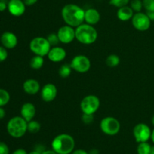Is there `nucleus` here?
Instances as JSON below:
<instances>
[{
    "label": "nucleus",
    "mask_w": 154,
    "mask_h": 154,
    "mask_svg": "<svg viewBox=\"0 0 154 154\" xmlns=\"http://www.w3.org/2000/svg\"><path fill=\"white\" fill-rule=\"evenodd\" d=\"M85 11L75 4H67L63 6L61 14L66 25L76 28L84 22Z\"/></svg>",
    "instance_id": "f257e3e1"
},
{
    "label": "nucleus",
    "mask_w": 154,
    "mask_h": 154,
    "mask_svg": "<svg viewBox=\"0 0 154 154\" xmlns=\"http://www.w3.org/2000/svg\"><path fill=\"white\" fill-rule=\"evenodd\" d=\"M75 141L69 134H60L56 136L51 142V147L58 154H71L75 149Z\"/></svg>",
    "instance_id": "f03ea898"
},
{
    "label": "nucleus",
    "mask_w": 154,
    "mask_h": 154,
    "mask_svg": "<svg viewBox=\"0 0 154 154\" xmlns=\"http://www.w3.org/2000/svg\"><path fill=\"white\" fill-rule=\"evenodd\" d=\"M75 38L84 45H92L97 40L98 32L93 26L82 23L75 28Z\"/></svg>",
    "instance_id": "7ed1b4c3"
},
{
    "label": "nucleus",
    "mask_w": 154,
    "mask_h": 154,
    "mask_svg": "<svg viewBox=\"0 0 154 154\" xmlns=\"http://www.w3.org/2000/svg\"><path fill=\"white\" fill-rule=\"evenodd\" d=\"M28 122L21 116H15L8 120L7 123V132L10 136L14 138H22L27 131Z\"/></svg>",
    "instance_id": "20e7f679"
},
{
    "label": "nucleus",
    "mask_w": 154,
    "mask_h": 154,
    "mask_svg": "<svg viewBox=\"0 0 154 154\" xmlns=\"http://www.w3.org/2000/svg\"><path fill=\"white\" fill-rule=\"evenodd\" d=\"M51 45L48 42L47 38L44 37H35L31 40L29 43V49L35 55L48 56Z\"/></svg>",
    "instance_id": "39448f33"
},
{
    "label": "nucleus",
    "mask_w": 154,
    "mask_h": 154,
    "mask_svg": "<svg viewBox=\"0 0 154 154\" xmlns=\"http://www.w3.org/2000/svg\"><path fill=\"white\" fill-rule=\"evenodd\" d=\"M100 129L103 133L108 135H115L120 132V123L114 117H105L101 120Z\"/></svg>",
    "instance_id": "423d86ee"
},
{
    "label": "nucleus",
    "mask_w": 154,
    "mask_h": 154,
    "mask_svg": "<svg viewBox=\"0 0 154 154\" xmlns=\"http://www.w3.org/2000/svg\"><path fill=\"white\" fill-rule=\"evenodd\" d=\"M80 107L83 114H94L100 107V100L95 95H88L81 100Z\"/></svg>",
    "instance_id": "0eeeda50"
},
{
    "label": "nucleus",
    "mask_w": 154,
    "mask_h": 154,
    "mask_svg": "<svg viewBox=\"0 0 154 154\" xmlns=\"http://www.w3.org/2000/svg\"><path fill=\"white\" fill-rule=\"evenodd\" d=\"M70 66L72 70L83 74L90 70L91 67V62L87 56L77 55L72 60Z\"/></svg>",
    "instance_id": "6e6552de"
},
{
    "label": "nucleus",
    "mask_w": 154,
    "mask_h": 154,
    "mask_svg": "<svg viewBox=\"0 0 154 154\" xmlns=\"http://www.w3.org/2000/svg\"><path fill=\"white\" fill-rule=\"evenodd\" d=\"M151 133L150 126L145 123H138L133 129L134 138L138 143L147 142L151 138Z\"/></svg>",
    "instance_id": "1a4fd4ad"
},
{
    "label": "nucleus",
    "mask_w": 154,
    "mask_h": 154,
    "mask_svg": "<svg viewBox=\"0 0 154 154\" xmlns=\"http://www.w3.org/2000/svg\"><path fill=\"white\" fill-rule=\"evenodd\" d=\"M132 26L138 31L144 32L150 29L151 25V20L149 18L146 13L137 12L132 18Z\"/></svg>",
    "instance_id": "9d476101"
},
{
    "label": "nucleus",
    "mask_w": 154,
    "mask_h": 154,
    "mask_svg": "<svg viewBox=\"0 0 154 154\" xmlns=\"http://www.w3.org/2000/svg\"><path fill=\"white\" fill-rule=\"evenodd\" d=\"M57 34L60 42L67 45L75 39V29L69 25L63 26L59 29Z\"/></svg>",
    "instance_id": "9b49d317"
},
{
    "label": "nucleus",
    "mask_w": 154,
    "mask_h": 154,
    "mask_svg": "<svg viewBox=\"0 0 154 154\" xmlns=\"http://www.w3.org/2000/svg\"><path fill=\"white\" fill-rule=\"evenodd\" d=\"M8 10L12 16L20 17L25 13L26 5L23 0H9Z\"/></svg>",
    "instance_id": "f8f14e48"
},
{
    "label": "nucleus",
    "mask_w": 154,
    "mask_h": 154,
    "mask_svg": "<svg viewBox=\"0 0 154 154\" xmlns=\"http://www.w3.org/2000/svg\"><path fill=\"white\" fill-rule=\"evenodd\" d=\"M57 96V88L54 84H47L41 90V97L45 102H51Z\"/></svg>",
    "instance_id": "ddd939ff"
},
{
    "label": "nucleus",
    "mask_w": 154,
    "mask_h": 154,
    "mask_svg": "<svg viewBox=\"0 0 154 154\" xmlns=\"http://www.w3.org/2000/svg\"><path fill=\"white\" fill-rule=\"evenodd\" d=\"M2 45L6 49H13L17 45L18 38L14 33L11 32H5L0 37Z\"/></svg>",
    "instance_id": "4468645a"
},
{
    "label": "nucleus",
    "mask_w": 154,
    "mask_h": 154,
    "mask_svg": "<svg viewBox=\"0 0 154 154\" xmlns=\"http://www.w3.org/2000/svg\"><path fill=\"white\" fill-rule=\"evenodd\" d=\"M67 53L63 48L58 46L51 47L49 53L48 54V57L50 61L53 63H60L66 59Z\"/></svg>",
    "instance_id": "2eb2a0df"
},
{
    "label": "nucleus",
    "mask_w": 154,
    "mask_h": 154,
    "mask_svg": "<svg viewBox=\"0 0 154 154\" xmlns=\"http://www.w3.org/2000/svg\"><path fill=\"white\" fill-rule=\"evenodd\" d=\"M36 114L35 106L31 102H26L20 108V116L27 122L33 120Z\"/></svg>",
    "instance_id": "dca6fc26"
},
{
    "label": "nucleus",
    "mask_w": 154,
    "mask_h": 154,
    "mask_svg": "<svg viewBox=\"0 0 154 154\" xmlns=\"http://www.w3.org/2000/svg\"><path fill=\"white\" fill-rule=\"evenodd\" d=\"M23 89L26 93L29 95H35L41 90V86L38 81L35 79H28L24 81Z\"/></svg>",
    "instance_id": "f3484780"
},
{
    "label": "nucleus",
    "mask_w": 154,
    "mask_h": 154,
    "mask_svg": "<svg viewBox=\"0 0 154 154\" xmlns=\"http://www.w3.org/2000/svg\"><path fill=\"white\" fill-rule=\"evenodd\" d=\"M100 14L96 8H88L84 14V22L90 25L94 26L100 20Z\"/></svg>",
    "instance_id": "a211bd4d"
},
{
    "label": "nucleus",
    "mask_w": 154,
    "mask_h": 154,
    "mask_svg": "<svg viewBox=\"0 0 154 154\" xmlns=\"http://www.w3.org/2000/svg\"><path fill=\"white\" fill-rule=\"evenodd\" d=\"M134 14H135L134 11L130 6L128 5L119 8L117 12V18L121 21H128L129 20H132Z\"/></svg>",
    "instance_id": "6ab92c4d"
},
{
    "label": "nucleus",
    "mask_w": 154,
    "mask_h": 154,
    "mask_svg": "<svg viewBox=\"0 0 154 154\" xmlns=\"http://www.w3.org/2000/svg\"><path fill=\"white\" fill-rule=\"evenodd\" d=\"M44 63H45L44 57L38 55H35L34 57L30 60L29 66L32 69L38 70V69H40L43 66Z\"/></svg>",
    "instance_id": "aec40b11"
},
{
    "label": "nucleus",
    "mask_w": 154,
    "mask_h": 154,
    "mask_svg": "<svg viewBox=\"0 0 154 154\" xmlns=\"http://www.w3.org/2000/svg\"><path fill=\"white\" fill-rule=\"evenodd\" d=\"M41 128H42V125L37 120H32L28 122V124H27V131L30 133H38L41 130Z\"/></svg>",
    "instance_id": "412c9836"
},
{
    "label": "nucleus",
    "mask_w": 154,
    "mask_h": 154,
    "mask_svg": "<svg viewBox=\"0 0 154 154\" xmlns=\"http://www.w3.org/2000/svg\"><path fill=\"white\" fill-rule=\"evenodd\" d=\"M105 63H106V65L108 67H117V66L120 64V57L117 55H116V54H111V55H109L106 58Z\"/></svg>",
    "instance_id": "4be33fe9"
},
{
    "label": "nucleus",
    "mask_w": 154,
    "mask_h": 154,
    "mask_svg": "<svg viewBox=\"0 0 154 154\" xmlns=\"http://www.w3.org/2000/svg\"><path fill=\"white\" fill-rule=\"evenodd\" d=\"M72 67H71L70 64H66L62 65L59 69V75L62 78H69L70 76L71 73H72Z\"/></svg>",
    "instance_id": "5701e85b"
},
{
    "label": "nucleus",
    "mask_w": 154,
    "mask_h": 154,
    "mask_svg": "<svg viewBox=\"0 0 154 154\" xmlns=\"http://www.w3.org/2000/svg\"><path fill=\"white\" fill-rule=\"evenodd\" d=\"M152 146L148 142L138 143L137 147V153L138 154H150Z\"/></svg>",
    "instance_id": "b1692460"
},
{
    "label": "nucleus",
    "mask_w": 154,
    "mask_h": 154,
    "mask_svg": "<svg viewBox=\"0 0 154 154\" xmlns=\"http://www.w3.org/2000/svg\"><path fill=\"white\" fill-rule=\"evenodd\" d=\"M11 96L6 90L0 88V107H4L10 102Z\"/></svg>",
    "instance_id": "393cba45"
},
{
    "label": "nucleus",
    "mask_w": 154,
    "mask_h": 154,
    "mask_svg": "<svg viewBox=\"0 0 154 154\" xmlns=\"http://www.w3.org/2000/svg\"><path fill=\"white\" fill-rule=\"evenodd\" d=\"M130 7L134 12H141L143 8V2L141 0H132L130 2Z\"/></svg>",
    "instance_id": "a878e982"
},
{
    "label": "nucleus",
    "mask_w": 154,
    "mask_h": 154,
    "mask_svg": "<svg viewBox=\"0 0 154 154\" xmlns=\"http://www.w3.org/2000/svg\"><path fill=\"white\" fill-rule=\"evenodd\" d=\"M47 39H48V42L51 45V47L57 46L60 42L57 33H51V34H49L48 35V37H47Z\"/></svg>",
    "instance_id": "bb28decb"
},
{
    "label": "nucleus",
    "mask_w": 154,
    "mask_h": 154,
    "mask_svg": "<svg viewBox=\"0 0 154 154\" xmlns=\"http://www.w3.org/2000/svg\"><path fill=\"white\" fill-rule=\"evenodd\" d=\"M130 0H110V4L117 8H121L128 5Z\"/></svg>",
    "instance_id": "cd10ccee"
},
{
    "label": "nucleus",
    "mask_w": 154,
    "mask_h": 154,
    "mask_svg": "<svg viewBox=\"0 0 154 154\" xmlns=\"http://www.w3.org/2000/svg\"><path fill=\"white\" fill-rule=\"evenodd\" d=\"M143 8L147 11H154V0H142Z\"/></svg>",
    "instance_id": "c85d7f7f"
},
{
    "label": "nucleus",
    "mask_w": 154,
    "mask_h": 154,
    "mask_svg": "<svg viewBox=\"0 0 154 154\" xmlns=\"http://www.w3.org/2000/svg\"><path fill=\"white\" fill-rule=\"evenodd\" d=\"M8 57V53L7 49L3 46H0V63L5 61Z\"/></svg>",
    "instance_id": "c756f323"
},
{
    "label": "nucleus",
    "mask_w": 154,
    "mask_h": 154,
    "mask_svg": "<svg viewBox=\"0 0 154 154\" xmlns=\"http://www.w3.org/2000/svg\"><path fill=\"white\" fill-rule=\"evenodd\" d=\"M93 115L94 114H83L81 117L83 123L85 124H90L93 121Z\"/></svg>",
    "instance_id": "7c9ffc66"
},
{
    "label": "nucleus",
    "mask_w": 154,
    "mask_h": 154,
    "mask_svg": "<svg viewBox=\"0 0 154 154\" xmlns=\"http://www.w3.org/2000/svg\"><path fill=\"white\" fill-rule=\"evenodd\" d=\"M0 154H9V147L3 141H0Z\"/></svg>",
    "instance_id": "2f4dec72"
},
{
    "label": "nucleus",
    "mask_w": 154,
    "mask_h": 154,
    "mask_svg": "<svg viewBox=\"0 0 154 154\" xmlns=\"http://www.w3.org/2000/svg\"><path fill=\"white\" fill-rule=\"evenodd\" d=\"M8 9V3L3 0H0V12L5 11Z\"/></svg>",
    "instance_id": "473e14b6"
},
{
    "label": "nucleus",
    "mask_w": 154,
    "mask_h": 154,
    "mask_svg": "<svg viewBox=\"0 0 154 154\" xmlns=\"http://www.w3.org/2000/svg\"><path fill=\"white\" fill-rule=\"evenodd\" d=\"M26 6H32L38 2V0H23Z\"/></svg>",
    "instance_id": "72a5a7b5"
},
{
    "label": "nucleus",
    "mask_w": 154,
    "mask_h": 154,
    "mask_svg": "<svg viewBox=\"0 0 154 154\" xmlns=\"http://www.w3.org/2000/svg\"><path fill=\"white\" fill-rule=\"evenodd\" d=\"M71 154H89V153H87L86 150H82V149H78V150H73Z\"/></svg>",
    "instance_id": "f704fd0d"
},
{
    "label": "nucleus",
    "mask_w": 154,
    "mask_h": 154,
    "mask_svg": "<svg viewBox=\"0 0 154 154\" xmlns=\"http://www.w3.org/2000/svg\"><path fill=\"white\" fill-rule=\"evenodd\" d=\"M12 154H28V153H27V152L24 149L19 148V149H17L16 150H14V151L12 153Z\"/></svg>",
    "instance_id": "c9c22d12"
},
{
    "label": "nucleus",
    "mask_w": 154,
    "mask_h": 154,
    "mask_svg": "<svg viewBox=\"0 0 154 154\" xmlns=\"http://www.w3.org/2000/svg\"><path fill=\"white\" fill-rule=\"evenodd\" d=\"M5 111L2 107H0V120H2L5 117Z\"/></svg>",
    "instance_id": "e433bc0d"
},
{
    "label": "nucleus",
    "mask_w": 154,
    "mask_h": 154,
    "mask_svg": "<svg viewBox=\"0 0 154 154\" xmlns=\"http://www.w3.org/2000/svg\"><path fill=\"white\" fill-rule=\"evenodd\" d=\"M146 14L151 20H154V11H147Z\"/></svg>",
    "instance_id": "4c0bfd02"
},
{
    "label": "nucleus",
    "mask_w": 154,
    "mask_h": 154,
    "mask_svg": "<svg viewBox=\"0 0 154 154\" xmlns=\"http://www.w3.org/2000/svg\"><path fill=\"white\" fill-rule=\"evenodd\" d=\"M42 154H58V153H56V152L53 150H45V151Z\"/></svg>",
    "instance_id": "58836bf2"
},
{
    "label": "nucleus",
    "mask_w": 154,
    "mask_h": 154,
    "mask_svg": "<svg viewBox=\"0 0 154 154\" xmlns=\"http://www.w3.org/2000/svg\"><path fill=\"white\" fill-rule=\"evenodd\" d=\"M89 154H99V150H96V149H93L90 151Z\"/></svg>",
    "instance_id": "ea45409f"
},
{
    "label": "nucleus",
    "mask_w": 154,
    "mask_h": 154,
    "mask_svg": "<svg viewBox=\"0 0 154 154\" xmlns=\"http://www.w3.org/2000/svg\"><path fill=\"white\" fill-rule=\"evenodd\" d=\"M28 154H42V153H39V152H38V151H37V150H32V151L30 152V153H28Z\"/></svg>",
    "instance_id": "a19ab883"
},
{
    "label": "nucleus",
    "mask_w": 154,
    "mask_h": 154,
    "mask_svg": "<svg viewBox=\"0 0 154 154\" xmlns=\"http://www.w3.org/2000/svg\"><path fill=\"white\" fill-rule=\"evenodd\" d=\"M150 139L152 140V141L153 142L154 144V129L153 131H152V133H151V138H150Z\"/></svg>",
    "instance_id": "79ce46f5"
},
{
    "label": "nucleus",
    "mask_w": 154,
    "mask_h": 154,
    "mask_svg": "<svg viewBox=\"0 0 154 154\" xmlns=\"http://www.w3.org/2000/svg\"><path fill=\"white\" fill-rule=\"evenodd\" d=\"M150 154H154V146H152L151 151H150Z\"/></svg>",
    "instance_id": "37998d69"
},
{
    "label": "nucleus",
    "mask_w": 154,
    "mask_h": 154,
    "mask_svg": "<svg viewBox=\"0 0 154 154\" xmlns=\"http://www.w3.org/2000/svg\"><path fill=\"white\" fill-rule=\"evenodd\" d=\"M151 122H152V124H153V126H154V115L153 116V117H152Z\"/></svg>",
    "instance_id": "c03bdc74"
}]
</instances>
